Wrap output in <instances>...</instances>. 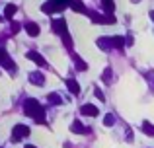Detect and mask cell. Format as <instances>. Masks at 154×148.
<instances>
[{
	"instance_id": "ffe728a7",
	"label": "cell",
	"mask_w": 154,
	"mask_h": 148,
	"mask_svg": "<svg viewBox=\"0 0 154 148\" xmlns=\"http://www.w3.org/2000/svg\"><path fill=\"white\" fill-rule=\"evenodd\" d=\"M103 123H105V127H111L113 123H115V117H113L111 113H107V115L103 117Z\"/></svg>"
},
{
	"instance_id": "8992f818",
	"label": "cell",
	"mask_w": 154,
	"mask_h": 148,
	"mask_svg": "<svg viewBox=\"0 0 154 148\" xmlns=\"http://www.w3.org/2000/svg\"><path fill=\"white\" fill-rule=\"evenodd\" d=\"M80 111H82L84 115H88V117H96V115L100 113V109H98L96 105H92V103H86V105H82V109H80Z\"/></svg>"
},
{
	"instance_id": "9c48e42d",
	"label": "cell",
	"mask_w": 154,
	"mask_h": 148,
	"mask_svg": "<svg viewBox=\"0 0 154 148\" xmlns=\"http://www.w3.org/2000/svg\"><path fill=\"white\" fill-rule=\"evenodd\" d=\"M70 131H72V133H80V134H88V133H90V129H88L86 125H82L80 121H74V123H72Z\"/></svg>"
},
{
	"instance_id": "4316f807",
	"label": "cell",
	"mask_w": 154,
	"mask_h": 148,
	"mask_svg": "<svg viewBox=\"0 0 154 148\" xmlns=\"http://www.w3.org/2000/svg\"><path fill=\"white\" fill-rule=\"evenodd\" d=\"M26 148H35V146H31V144H26Z\"/></svg>"
},
{
	"instance_id": "8fae6325",
	"label": "cell",
	"mask_w": 154,
	"mask_h": 148,
	"mask_svg": "<svg viewBox=\"0 0 154 148\" xmlns=\"http://www.w3.org/2000/svg\"><path fill=\"white\" fill-rule=\"evenodd\" d=\"M43 80H45V76L41 72H31L29 74V82L35 84V86H43Z\"/></svg>"
},
{
	"instance_id": "9a60e30c",
	"label": "cell",
	"mask_w": 154,
	"mask_h": 148,
	"mask_svg": "<svg viewBox=\"0 0 154 148\" xmlns=\"http://www.w3.org/2000/svg\"><path fill=\"white\" fill-rule=\"evenodd\" d=\"M111 47L123 49V47H125V39H123V37H119V35H117V37H111Z\"/></svg>"
},
{
	"instance_id": "44dd1931",
	"label": "cell",
	"mask_w": 154,
	"mask_h": 148,
	"mask_svg": "<svg viewBox=\"0 0 154 148\" xmlns=\"http://www.w3.org/2000/svg\"><path fill=\"white\" fill-rule=\"evenodd\" d=\"M41 10L45 12V14H53V12H55V8H53L51 2H47V4H43V6H41Z\"/></svg>"
},
{
	"instance_id": "cb8c5ba5",
	"label": "cell",
	"mask_w": 154,
	"mask_h": 148,
	"mask_svg": "<svg viewBox=\"0 0 154 148\" xmlns=\"http://www.w3.org/2000/svg\"><path fill=\"white\" fill-rule=\"evenodd\" d=\"M12 31H14V33H16V31H20V23H18V22L12 23Z\"/></svg>"
},
{
	"instance_id": "484cf974",
	"label": "cell",
	"mask_w": 154,
	"mask_h": 148,
	"mask_svg": "<svg viewBox=\"0 0 154 148\" xmlns=\"http://www.w3.org/2000/svg\"><path fill=\"white\" fill-rule=\"evenodd\" d=\"M150 18H152V22H154V10L150 12Z\"/></svg>"
},
{
	"instance_id": "2e32d148",
	"label": "cell",
	"mask_w": 154,
	"mask_h": 148,
	"mask_svg": "<svg viewBox=\"0 0 154 148\" xmlns=\"http://www.w3.org/2000/svg\"><path fill=\"white\" fill-rule=\"evenodd\" d=\"M47 99H49L51 105H59V103H63V98H60L59 94H49V95H47Z\"/></svg>"
},
{
	"instance_id": "d6986e66",
	"label": "cell",
	"mask_w": 154,
	"mask_h": 148,
	"mask_svg": "<svg viewBox=\"0 0 154 148\" xmlns=\"http://www.w3.org/2000/svg\"><path fill=\"white\" fill-rule=\"evenodd\" d=\"M102 2H103V8H105L107 12H113V10H115V4H113V0H102Z\"/></svg>"
},
{
	"instance_id": "30bf717a",
	"label": "cell",
	"mask_w": 154,
	"mask_h": 148,
	"mask_svg": "<svg viewBox=\"0 0 154 148\" xmlns=\"http://www.w3.org/2000/svg\"><path fill=\"white\" fill-rule=\"evenodd\" d=\"M26 31H27V35H31V37H37L39 35V26L35 22H27L26 23Z\"/></svg>"
},
{
	"instance_id": "7402d4cb",
	"label": "cell",
	"mask_w": 154,
	"mask_h": 148,
	"mask_svg": "<svg viewBox=\"0 0 154 148\" xmlns=\"http://www.w3.org/2000/svg\"><path fill=\"white\" fill-rule=\"evenodd\" d=\"M102 80L105 84H109V80H111V68H105L103 70V76H102Z\"/></svg>"
},
{
	"instance_id": "3957f363",
	"label": "cell",
	"mask_w": 154,
	"mask_h": 148,
	"mask_svg": "<svg viewBox=\"0 0 154 148\" xmlns=\"http://www.w3.org/2000/svg\"><path fill=\"white\" fill-rule=\"evenodd\" d=\"M27 134H29V127H26V125H16L14 131H12V140H14V142H20L22 138H26Z\"/></svg>"
},
{
	"instance_id": "7c38bea8",
	"label": "cell",
	"mask_w": 154,
	"mask_h": 148,
	"mask_svg": "<svg viewBox=\"0 0 154 148\" xmlns=\"http://www.w3.org/2000/svg\"><path fill=\"white\" fill-rule=\"evenodd\" d=\"M140 129H143L144 134H148V137H154V125H152V123L143 121V127H140Z\"/></svg>"
},
{
	"instance_id": "277c9868",
	"label": "cell",
	"mask_w": 154,
	"mask_h": 148,
	"mask_svg": "<svg viewBox=\"0 0 154 148\" xmlns=\"http://www.w3.org/2000/svg\"><path fill=\"white\" fill-rule=\"evenodd\" d=\"M26 57L29 59V61H33L35 65H39V66H47V61H45V59H43L39 53H37V51H27Z\"/></svg>"
},
{
	"instance_id": "7a4b0ae2",
	"label": "cell",
	"mask_w": 154,
	"mask_h": 148,
	"mask_svg": "<svg viewBox=\"0 0 154 148\" xmlns=\"http://www.w3.org/2000/svg\"><path fill=\"white\" fill-rule=\"evenodd\" d=\"M53 29H55L57 35H60L66 45V49H72V39L68 37V31H66V22L64 20H53Z\"/></svg>"
},
{
	"instance_id": "5b68a950",
	"label": "cell",
	"mask_w": 154,
	"mask_h": 148,
	"mask_svg": "<svg viewBox=\"0 0 154 148\" xmlns=\"http://www.w3.org/2000/svg\"><path fill=\"white\" fill-rule=\"evenodd\" d=\"M92 22H94V23H115V18H113V16H100V14H94V16H92Z\"/></svg>"
},
{
	"instance_id": "ac0fdd59",
	"label": "cell",
	"mask_w": 154,
	"mask_h": 148,
	"mask_svg": "<svg viewBox=\"0 0 154 148\" xmlns=\"http://www.w3.org/2000/svg\"><path fill=\"white\" fill-rule=\"evenodd\" d=\"M72 59H74V65H76V68H80V70H86L88 68V65L82 61L80 57H76V55H72Z\"/></svg>"
},
{
	"instance_id": "52a82bcc",
	"label": "cell",
	"mask_w": 154,
	"mask_h": 148,
	"mask_svg": "<svg viewBox=\"0 0 154 148\" xmlns=\"http://www.w3.org/2000/svg\"><path fill=\"white\" fill-rule=\"evenodd\" d=\"M64 84H66V88H68V92H70V94H74V95L80 94V86H78V82H76V80L66 78V80H64Z\"/></svg>"
},
{
	"instance_id": "4fadbf2b",
	"label": "cell",
	"mask_w": 154,
	"mask_h": 148,
	"mask_svg": "<svg viewBox=\"0 0 154 148\" xmlns=\"http://www.w3.org/2000/svg\"><path fill=\"white\" fill-rule=\"evenodd\" d=\"M70 8H72L74 12H82V14L86 12V6H84L80 0H72V2H70Z\"/></svg>"
},
{
	"instance_id": "6da1fadb",
	"label": "cell",
	"mask_w": 154,
	"mask_h": 148,
	"mask_svg": "<svg viewBox=\"0 0 154 148\" xmlns=\"http://www.w3.org/2000/svg\"><path fill=\"white\" fill-rule=\"evenodd\" d=\"M23 111H26L27 117L35 119L37 123H45V109L39 105L37 99H33V98L26 99V101H23Z\"/></svg>"
},
{
	"instance_id": "83f0119b",
	"label": "cell",
	"mask_w": 154,
	"mask_h": 148,
	"mask_svg": "<svg viewBox=\"0 0 154 148\" xmlns=\"http://www.w3.org/2000/svg\"><path fill=\"white\" fill-rule=\"evenodd\" d=\"M0 20H2V18H0Z\"/></svg>"
},
{
	"instance_id": "603a6c76",
	"label": "cell",
	"mask_w": 154,
	"mask_h": 148,
	"mask_svg": "<svg viewBox=\"0 0 154 148\" xmlns=\"http://www.w3.org/2000/svg\"><path fill=\"white\" fill-rule=\"evenodd\" d=\"M0 61H2V62H6V61H8V55H6V49H2V47H0Z\"/></svg>"
},
{
	"instance_id": "d4e9b609",
	"label": "cell",
	"mask_w": 154,
	"mask_h": 148,
	"mask_svg": "<svg viewBox=\"0 0 154 148\" xmlns=\"http://www.w3.org/2000/svg\"><path fill=\"white\" fill-rule=\"evenodd\" d=\"M96 95H98V99H102V101L105 99V95H103V94H102V92H100V90H96Z\"/></svg>"
},
{
	"instance_id": "5bb4252c",
	"label": "cell",
	"mask_w": 154,
	"mask_h": 148,
	"mask_svg": "<svg viewBox=\"0 0 154 148\" xmlns=\"http://www.w3.org/2000/svg\"><path fill=\"white\" fill-rule=\"evenodd\" d=\"M98 47H102L103 51H109V49H111V39H107V37L98 39Z\"/></svg>"
},
{
	"instance_id": "e0dca14e",
	"label": "cell",
	"mask_w": 154,
	"mask_h": 148,
	"mask_svg": "<svg viewBox=\"0 0 154 148\" xmlns=\"http://www.w3.org/2000/svg\"><path fill=\"white\" fill-rule=\"evenodd\" d=\"M16 10H18V8H16L14 4H8V6L4 8V18H12V16L16 14Z\"/></svg>"
},
{
	"instance_id": "ba28073f",
	"label": "cell",
	"mask_w": 154,
	"mask_h": 148,
	"mask_svg": "<svg viewBox=\"0 0 154 148\" xmlns=\"http://www.w3.org/2000/svg\"><path fill=\"white\" fill-rule=\"evenodd\" d=\"M49 2L53 4L55 12H60V10H64V8H68V6H70V2H72V0H49Z\"/></svg>"
}]
</instances>
